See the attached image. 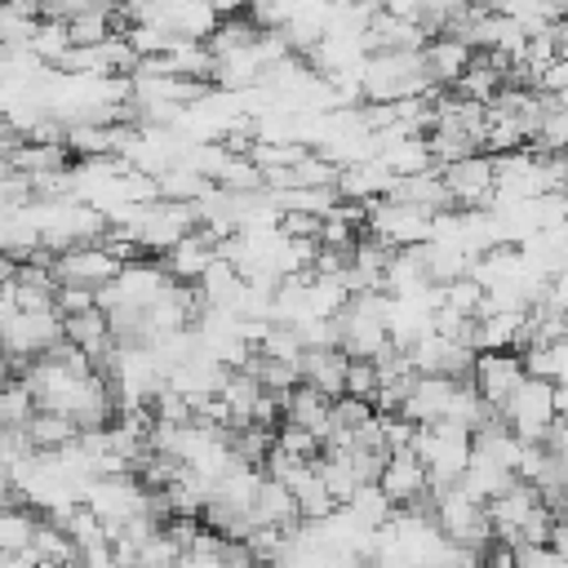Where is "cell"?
Returning <instances> with one entry per match:
<instances>
[{"label": "cell", "mask_w": 568, "mask_h": 568, "mask_svg": "<svg viewBox=\"0 0 568 568\" xmlns=\"http://www.w3.org/2000/svg\"><path fill=\"white\" fill-rule=\"evenodd\" d=\"M524 377H528V364H524V351H515V346H501V351H479V359H475V386H479V395L501 413V404L524 386Z\"/></svg>", "instance_id": "7a4b0ae2"}, {"label": "cell", "mask_w": 568, "mask_h": 568, "mask_svg": "<svg viewBox=\"0 0 568 568\" xmlns=\"http://www.w3.org/2000/svg\"><path fill=\"white\" fill-rule=\"evenodd\" d=\"M27 430V439L44 453V448H62V444H71V439H80V422L71 417V413H58V408H36L31 413V422L22 426Z\"/></svg>", "instance_id": "30bf717a"}, {"label": "cell", "mask_w": 568, "mask_h": 568, "mask_svg": "<svg viewBox=\"0 0 568 568\" xmlns=\"http://www.w3.org/2000/svg\"><path fill=\"white\" fill-rule=\"evenodd\" d=\"M209 4H213L222 18H226V13H244V9H248V0H209Z\"/></svg>", "instance_id": "7c38bea8"}, {"label": "cell", "mask_w": 568, "mask_h": 568, "mask_svg": "<svg viewBox=\"0 0 568 568\" xmlns=\"http://www.w3.org/2000/svg\"><path fill=\"white\" fill-rule=\"evenodd\" d=\"M284 422L306 426V430H315L320 439H328V435H333V395H324V390L311 386V382H297V386L288 390V399H284Z\"/></svg>", "instance_id": "52a82bcc"}, {"label": "cell", "mask_w": 568, "mask_h": 568, "mask_svg": "<svg viewBox=\"0 0 568 568\" xmlns=\"http://www.w3.org/2000/svg\"><path fill=\"white\" fill-rule=\"evenodd\" d=\"M346 364H351L346 346H306L302 351V382H311L337 399V395H346Z\"/></svg>", "instance_id": "ba28073f"}, {"label": "cell", "mask_w": 568, "mask_h": 568, "mask_svg": "<svg viewBox=\"0 0 568 568\" xmlns=\"http://www.w3.org/2000/svg\"><path fill=\"white\" fill-rule=\"evenodd\" d=\"M501 417L506 426L519 435V439H550L555 422H559V408H555V377H537L528 373L524 386L501 404Z\"/></svg>", "instance_id": "6da1fadb"}, {"label": "cell", "mask_w": 568, "mask_h": 568, "mask_svg": "<svg viewBox=\"0 0 568 568\" xmlns=\"http://www.w3.org/2000/svg\"><path fill=\"white\" fill-rule=\"evenodd\" d=\"M422 58H426V71H430L435 84H457L462 71L475 62V44H470L466 36L444 31V36H430V40H426Z\"/></svg>", "instance_id": "8992f818"}, {"label": "cell", "mask_w": 568, "mask_h": 568, "mask_svg": "<svg viewBox=\"0 0 568 568\" xmlns=\"http://www.w3.org/2000/svg\"><path fill=\"white\" fill-rule=\"evenodd\" d=\"M382 390V373H377V359L373 355H351L346 364V395H359V399H377Z\"/></svg>", "instance_id": "8fae6325"}, {"label": "cell", "mask_w": 568, "mask_h": 568, "mask_svg": "<svg viewBox=\"0 0 568 568\" xmlns=\"http://www.w3.org/2000/svg\"><path fill=\"white\" fill-rule=\"evenodd\" d=\"M62 328H67V337H71L75 346H84L89 355H98V351H106V346L115 342V328H111L106 306L75 311V315H67V320H62Z\"/></svg>", "instance_id": "9c48e42d"}, {"label": "cell", "mask_w": 568, "mask_h": 568, "mask_svg": "<svg viewBox=\"0 0 568 568\" xmlns=\"http://www.w3.org/2000/svg\"><path fill=\"white\" fill-rule=\"evenodd\" d=\"M377 484L386 488V497H390L395 506H417V501L430 493V466L417 457V448H399V453L386 457Z\"/></svg>", "instance_id": "5b68a950"}, {"label": "cell", "mask_w": 568, "mask_h": 568, "mask_svg": "<svg viewBox=\"0 0 568 568\" xmlns=\"http://www.w3.org/2000/svg\"><path fill=\"white\" fill-rule=\"evenodd\" d=\"M53 271H58V280H75V284H89V288H102V284L120 280L124 262L102 240H93V244H75L67 253H58Z\"/></svg>", "instance_id": "277c9868"}, {"label": "cell", "mask_w": 568, "mask_h": 568, "mask_svg": "<svg viewBox=\"0 0 568 568\" xmlns=\"http://www.w3.org/2000/svg\"><path fill=\"white\" fill-rule=\"evenodd\" d=\"M444 178H448L453 200L462 209H488L497 200V173H493V155L488 151H470V155L444 164Z\"/></svg>", "instance_id": "3957f363"}]
</instances>
